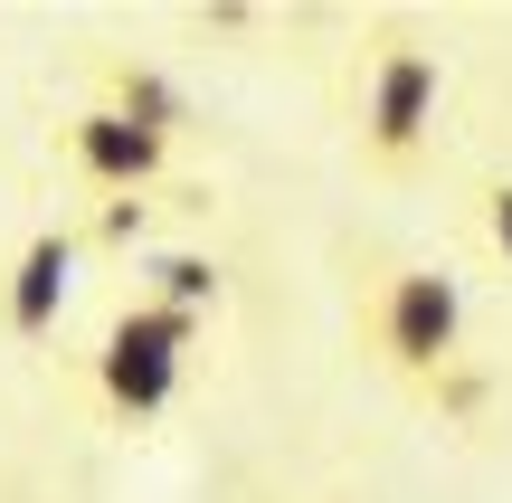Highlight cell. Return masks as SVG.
Listing matches in <instances>:
<instances>
[{
  "mask_svg": "<svg viewBox=\"0 0 512 503\" xmlns=\"http://www.w3.org/2000/svg\"><path fill=\"white\" fill-rule=\"evenodd\" d=\"M57 152H67V171L86 190H105V200H143L171 171V143L143 133V124H124L114 105H76L67 124H57Z\"/></svg>",
  "mask_w": 512,
  "mask_h": 503,
  "instance_id": "3957f363",
  "label": "cell"
},
{
  "mask_svg": "<svg viewBox=\"0 0 512 503\" xmlns=\"http://www.w3.org/2000/svg\"><path fill=\"white\" fill-rule=\"evenodd\" d=\"M484 228H494V247H503V257H512V181L494 190V200H484Z\"/></svg>",
  "mask_w": 512,
  "mask_h": 503,
  "instance_id": "30bf717a",
  "label": "cell"
},
{
  "mask_svg": "<svg viewBox=\"0 0 512 503\" xmlns=\"http://www.w3.org/2000/svg\"><path fill=\"white\" fill-rule=\"evenodd\" d=\"M143 228H152V190H143V200H105L95 238H105V247H143Z\"/></svg>",
  "mask_w": 512,
  "mask_h": 503,
  "instance_id": "9c48e42d",
  "label": "cell"
},
{
  "mask_svg": "<svg viewBox=\"0 0 512 503\" xmlns=\"http://www.w3.org/2000/svg\"><path fill=\"white\" fill-rule=\"evenodd\" d=\"M427 390H437V409H446V418H475V409H484V371H465V361H446Z\"/></svg>",
  "mask_w": 512,
  "mask_h": 503,
  "instance_id": "ba28073f",
  "label": "cell"
},
{
  "mask_svg": "<svg viewBox=\"0 0 512 503\" xmlns=\"http://www.w3.org/2000/svg\"><path fill=\"white\" fill-rule=\"evenodd\" d=\"M370 333H380V352L399 361V371L437 380L446 361H456V342H465V285L446 276V266H399V276L380 285Z\"/></svg>",
  "mask_w": 512,
  "mask_h": 503,
  "instance_id": "7a4b0ae2",
  "label": "cell"
},
{
  "mask_svg": "<svg viewBox=\"0 0 512 503\" xmlns=\"http://www.w3.org/2000/svg\"><path fill=\"white\" fill-rule=\"evenodd\" d=\"M95 105H114L124 124L162 133V143H181V133H190V95L171 86L162 67H143V57H105V95H95Z\"/></svg>",
  "mask_w": 512,
  "mask_h": 503,
  "instance_id": "52a82bcc",
  "label": "cell"
},
{
  "mask_svg": "<svg viewBox=\"0 0 512 503\" xmlns=\"http://www.w3.org/2000/svg\"><path fill=\"white\" fill-rule=\"evenodd\" d=\"M76 257H86V238L76 228H29L10 257V276H0V323H10V342H48L57 314H67L76 295Z\"/></svg>",
  "mask_w": 512,
  "mask_h": 503,
  "instance_id": "5b68a950",
  "label": "cell"
},
{
  "mask_svg": "<svg viewBox=\"0 0 512 503\" xmlns=\"http://www.w3.org/2000/svg\"><path fill=\"white\" fill-rule=\"evenodd\" d=\"M437 57L408 48V38H389L380 57H370V95H361V143L380 152V162H408V152L427 143V124H437Z\"/></svg>",
  "mask_w": 512,
  "mask_h": 503,
  "instance_id": "277c9868",
  "label": "cell"
},
{
  "mask_svg": "<svg viewBox=\"0 0 512 503\" xmlns=\"http://www.w3.org/2000/svg\"><path fill=\"white\" fill-rule=\"evenodd\" d=\"M143 304H162V314H190V323H209L219 314V295H228V266L209 257V247H143Z\"/></svg>",
  "mask_w": 512,
  "mask_h": 503,
  "instance_id": "8992f818",
  "label": "cell"
},
{
  "mask_svg": "<svg viewBox=\"0 0 512 503\" xmlns=\"http://www.w3.org/2000/svg\"><path fill=\"white\" fill-rule=\"evenodd\" d=\"M190 342H200V323L162 314V304H143V295L105 323V342H95V390H105V409L124 418V428H143V418H162L171 399H181Z\"/></svg>",
  "mask_w": 512,
  "mask_h": 503,
  "instance_id": "6da1fadb",
  "label": "cell"
}]
</instances>
